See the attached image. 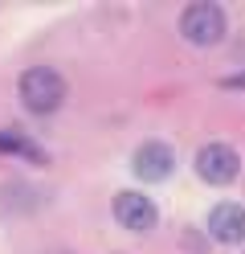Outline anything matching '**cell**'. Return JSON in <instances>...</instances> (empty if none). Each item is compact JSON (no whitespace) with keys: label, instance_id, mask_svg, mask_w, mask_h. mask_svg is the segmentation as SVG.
<instances>
[{"label":"cell","instance_id":"obj_1","mask_svg":"<svg viewBox=\"0 0 245 254\" xmlns=\"http://www.w3.org/2000/svg\"><path fill=\"white\" fill-rule=\"evenodd\" d=\"M65 99V82L57 70L49 66H33L21 74V103L33 111V115H53Z\"/></svg>","mask_w":245,"mask_h":254},{"label":"cell","instance_id":"obj_2","mask_svg":"<svg viewBox=\"0 0 245 254\" xmlns=\"http://www.w3.org/2000/svg\"><path fill=\"white\" fill-rule=\"evenodd\" d=\"M180 33H184V41H192V45H217L225 37V12H221V4H208V0L188 4L184 12H180Z\"/></svg>","mask_w":245,"mask_h":254},{"label":"cell","instance_id":"obj_3","mask_svg":"<svg viewBox=\"0 0 245 254\" xmlns=\"http://www.w3.org/2000/svg\"><path fill=\"white\" fill-rule=\"evenodd\" d=\"M196 172H200L208 185H229V181H237L241 160H237V152L229 144H204L196 152Z\"/></svg>","mask_w":245,"mask_h":254},{"label":"cell","instance_id":"obj_4","mask_svg":"<svg viewBox=\"0 0 245 254\" xmlns=\"http://www.w3.org/2000/svg\"><path fill=\"white\" fill-rule=\"evenodd\" d=\"M131 168H135V177L139 181H163V177H172V168H176V156L172 148L163 144V139H147V144L135 148V156H131Z\"/></svg>","mask_w":245,"mask_h":254},{"label":"cell","instance_id":"obj_5","mask_svg":"<svg viewBox=\"0 0 245 254\" xmlns=\"http://www.w3.org/2000/svg\"><path fill=\"white\" fill-rule=\"evenodd\" d=\"M110 213H114V221L119 226H127V230H135V234H147L155 226V205L147 201L143 193H114V201H110Z\"/></svg>","mask_w":245,"mask_h":254},{"label":"cell","instance_id":"obj_6","mask_svg":"<svg viewBox=\"0 0 245 254\" xmlns=\"http://www.w3.org/2000/svg\"><path fill=\"white\" fill-rule=\"evenodd\" d=\"M208 238H212V242H221V246L245 242V205L221 201L217 209L208 213Z\"/></svg>","mask_w":245,"mask_h":254},{"label":"cell","instance_id":"obj_7","mask_svg":"<svg viewBox=\"0 0 245 254\" xmlns=\"http://www.w3.org/2000/svg\"><path fill=\"white\" fill-rule=\"evenodd\" d=\"M0 152H21V156H33L37 164H45V156L29 144V139H21V135H0Z\"/></svg>","mask_w":245,"mask_h":254},{"label":"cell","instance_id":"obj_8","mask_svg":"<svg viewBox=\"0 0 245 254\" xmlns=\"http://www.w3.org/2000/svg\"><path fill=\"white\" fill-rule=\"evenodd\" d=\"M225 90H245V74H233V78H221Z\"/></svg>","mask_w":245,"mask_h":254}]
</instances>
